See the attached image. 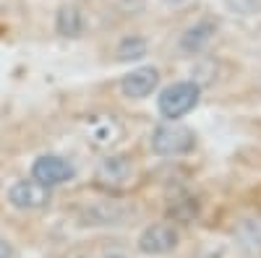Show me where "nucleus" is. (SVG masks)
Listing matches in <instances>:
<instances>
[{
    "instance_id": "f257e3e1",
    "label": "nucleus",
    "mask_w": 261,
    "mask_h": 258,
    "mask_svg": "<svg viewBox=\"0 0 261 258\" xmlns=\"http://www.w3.org/2000/svg\"><path fill=\"white\" fill-rule=\"evenodd\" d=\"M201 99V86L196 81H175L157 97V110L167 120H178L188 115Z\"/></svg>"
},
{
    "instance_id": "f03ea898",
    "label": "nucleus",
    "mask_w": 261,
    "mask_h": 258,
    "mask_svg": "<svg viewBox=\"0 0 261 258\" xmlns=\"http://www.w3.org/2000/svg\"><path fill=\"white\" fill-rule=\"evenodd\" d=\"M149 144L157 157H180V154H188L196 146V136L191 128L180 123H165L151 131Z\"/></svg>"
},
{
    "instance_id": "7ed1b4c3",
    "label": "nucleus",
    "mask_w": 261,
    "mask_h": 258,
    "mask_svg": "<svg viewBox=\"0 0 261 258\" xmlns=\"http://www.w3.org/2000/svg\"><path fill=\"white\" fill-rule=\"evenodd\" d=\"M130 217H136V209L120 201H97L84 206L79 214L81 224L86 227H120L130 222Z\"/></svg>"
},
{
    "instance_id": "20e7f679",
    "label": "nucleus",
    "mask_w": 261,
    "mask_h": 258,
    "mask_svg": "<svg viewBox=\"0 0 261 258\" xmlns=\"http://www.w3.org/2000/svg\"><path fill=\"white\" fill-rule=\"evenodd\" d=\"M76 175V167L58 154H42L34 164H32V178L47 188L63 185V183H71Z\"/></svg>"
},
{
    "instance_id": "39448f33",
    "label": "nucleus",
    "mask_w": 261,
    "mask_h": 258,
    "mask_svg": "<svg viewBox=\"0 0 261 258\" xmlns=\"http://www.w3.org/2000/svg\"><path fill=\"white\" fill-rule=\"evenodd\" d=\"M178 248V230L170 222H157L149 224L139 235V250L146 255H165Z\"/></svg>"
},
{
    "instance_id": "423d86ee",
    "label": "nucleus",
    "mask_w": 261,
    "mask_h": 258,
    "mask_svg": "<svg viewBox=\"0 0 261 258\" xmlns=\"http://www.w3.org/2000/svg\"><path fill=\"white\" fill-rule=\"evenodd\" d=\"M134 162L128 157L118 154V157H107L99 162L97 167V183L102 188H110V190H123L134 183Z\"/></svg>"
},
{
    "instance_id": "0eeeda50",
    "label": "nucleus",
    "mask_w": 261,
    "mask_h": 258,
    "mask_svg": "<svg viewBox=\"0 0 261 258\" xmlns=\"http://www.w3.org/2000/svg\"><path fill=\"white\" fill-rule=\"evenodd\" d=\"M8 201H11L13 209H21V211L42 209V206H47V201H50V188L37 183L34 178L32 180H18L8 190Z\"/></svg>"
},
{
    "instance_id": "6e6552de",
    "label": "nucleus",
    "mask_w": 261,
    "mask_h": 258,
    "mask_svg": "<svg viewBox=\"0 0 261 258\" xmlns=\"http://www.w3.org/2000/svg\"><path fill=\"white\" fill-rule=\"evenodd\" d=\"M157 83H160V71L154 66H141V68L123 76L120 92L128 99H144V97H149L151 92L157 89Z\"/></svg>"
},
{
    "instance_id": "1a4fd4ad",
    "label": "nucleus",
    "mask_w": 261,
    "mask_h": 258,
    "mask_svg": "<svg viewBox=\"0 0 261 258\" xmlns=\"http://www.w3.org/2000/svg\"><path fill=\"white\" fill-rule=\"evenodd\" d=\"M217 34V24L209 18H201V21H196L193 26H188L180 37V50L188 52V55H196V52H201L209 42L214 39Z\"/></svg>"
},
{
    "instance_id": "9d476101",
    "label": "nucleus",
    "mask_w": 261,
    "mask_h": 258,
    "mask_svg": "<svg viewBox=\"0 0 261 258\" xmlns=\"http://www.w3.org/2000/svg\"><path fill=\"white\" fill-rule=\"evenodd\" d=\"M55 29H58L60 37H71V39L81 37V32H84V13H81V8L63 6L58 11V16H55Z\"/></svg>"
},
{
    "instance_id": "9b49d317",
    "label": "nucleus",
    "mask_w": 261,
    "mask_h": 258,
    "mask_svg": "<svg viewBox=\"0 0 261 258\" xmlns=\"http://www.w3.org/2000/svg\"><path fill=\"white\" fill-rule=\"evenodd\" d=\"M235 235L243 248H248L251 253H261V222L258 219H243L238 224Z\"/></svg>"
},
{
    "instance_id": "f8f14e48",
    "label": "nucleus",
    "mask_w": 261,
    "mask_h": 258,
    "mask_svg": "<svg viewBox=\"0 0 261 258\" xmlns=\"http://www.w3.org/2000/svg\"><path fill=\"white\" fill-rule=\"evenodd\" d=\"M146 55V42L141 37H125L118 47V60H139Z\"/></svg>"
},
{
    "instance_id": "ddd939ff",
    "label": "nucleus",
    "mask_w": 261,
    "mask_h": 258,
    "mask_svg": "<svg viewBox=\"0 0 261 258\" xmlns=\"http://www.w3.org/2000/svg\"><path fill=\"white\" fill-rule=\"evenodd\" d=\"M115 133H118V125L113 120H94L92 123V141L97 146L113 144L115 141Z\"/></svg>"
},
{
    "instance_id": "4468645a",
    "label": "nucleus",
    "mask_w": 261,
    "mask_h": 258,
    "mask_svg": "<svg viewBox=\"0 0 261 258\" xmlns=\"http://www.w3.org/2000/svg\"><path fill=\"white\" fill-rule=\"evenodd\" d=\"M170 214L175 219H180V222H188V219H193L196 214H199V204H196L193 198H183V201H178L175 206L170 209Z\"/></svg>"
},
{
    "instance_id": "2eb2a0df",
    "label": "nucleus",
    "mask_w": 261,
    "mask_h": 258,
    "mask_svg": "<svg viewBox=\"0 0 261 258\" xmlns=\"http://www.w3.org/2000/svg\"><path fill=\"white\" fill-rule=\"evenodd\" d=\"M225 3L230 11L241 13V16H253L261 11V0H225Z\"/></svg>"
},
{
    "instance_id": "dca6fc26",
    "label": "nucleus",
    "mask_w": 261,
    "mask_h": 258,
    "mask_svg": "<svg viewBox=\"0 0 261 258\" xmlns=\"http://www.w3.org/2000/svg\"><path fill=\"white\" fill-rule=\"evenodd\" d=\"M0 258H13V245L0 238Z\"/></svg>"
}]
</instances>
